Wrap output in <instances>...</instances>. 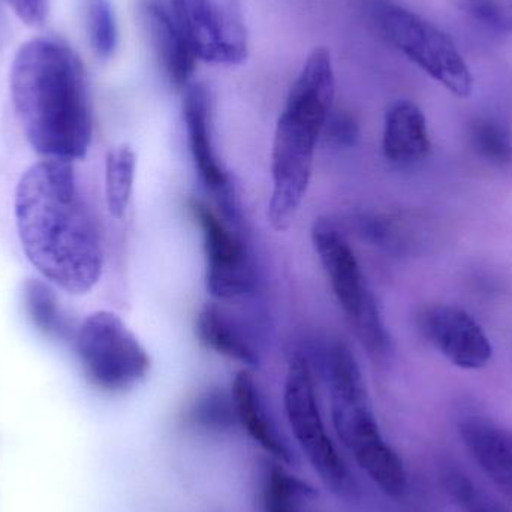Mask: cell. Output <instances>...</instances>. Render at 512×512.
I'll list each match as a JSON object with an SVG mask.
<instances>
[{"label": "cell", "instance_id": "1", "mask_svg": "<svg viewBox=\"0 0 512 512\" xmlns=\"http://www.w3.org/2000/svg\"><path fill=\"white\" fill-rule=\"evenodd\" d=\"M18 237L33 267L69 294H87L104 268L101 234L72 162L32 165L15 191Z\"/></svg>", "mask_w": 512, "mask_h": 512}, {"label": "cell", "instance_id": "2", "mask_svg": "<svg viewBox=\"0 0 512 512\" xmlns=\"http://www.w3.org/2000/svg\"><path fill=\"white\" fill-rule=\"evenodd\" d=\"M11 96L35 152L66 162L87 155L93 138L89 83L66 42L44 36L21 45L12 62Z\"/></svg>", "mask_w": 512, "mask_h": 512}, {"label": "cell", "instance_id": "3", "mask_svg": "<svg viewBox=\"0 0 512 512\" xmlns=\"http://www.w3.org/2000/svg\"><path fill=\"white\" fill-rule=\"evenodd\" d=\"M336 75L327 48H315L289 90L271 147L267 219L276 233L294 224L312 179L316 146L333 113Z\"/></svg>", "mask_w": 512, "mask_h": 512}, {"label": "cell", "instance_id": "4", "mask_svg": "<svg viewBox=\"0 0 512 512\" xmlns=\"http://www.w3.org/2000/svg\"><path fill=\"white\" fill-rule=\"evenodd\" d=\"M324 373L337 438L354 457L358 468L385 495L402 498L408 489L405 466L382 436L370 409L360 366L345 343L330 346L325 355Z\"/></svg>", "mask_w": 512, "mask_h": 512}, {"label": "cell", "instance_id": "5", "mask_svg": "<svg viewBox=\"0 0 512 512\" xmlns=\"http://www.w3.org/2000/svg\"><path fill=\"white\" fill-rule=\"evenodd\" d=\"M370 14L385 41L429 77L457 98L472 95L471 69L447 33L393 0H372Z\"/></svg>", "mask_w": 512, "mask_h": 512}, {"label": "cell", "instance_id": "6", "mask_svg": "<svg viewBox=\"0 0 512 512\" xmlns=\"http://www.w3.org/2000/svg\"><path fill=\"white\" fill-rule=\"evenodd\" d=\"M75 351L90 384L110 393L128 391L149 375L152 360L116 313L98 310L75 331Z\"/></svg>", "mask_w": 512, "mask_h": 512}, {"label": "cell", "instance_id": "7", "mask_svg": "<svg viewBox=\"0 0 512 512\" xmlns=\"http://www.w3.org/2000/svg\"><path fill=\"white\" fill-rule=\"evenodd\" d=\"M283 405L301 451L325 487L342 498H355L357 481L328 435L316 397L312 369L303 355L295 354L289 361Z\"/></svg>", "mask_w": 512, "mask_h": 512}, {"label": "cell", "instance_id": "8", "mask_svg": "<svg viewBox=\"0 0 512 512\" xmlns=\"http://www.w3.org/2000/svg\"><path fill=\"white\" fill-rule=\"evenodd\" d=\"M312 243L331 291L358 339L373 354H385L390 340L354 249L342 231L325 219L313 224Z\"/></svg>", "mask_w": 512, "mask_h": 512}, {"label": "cell", "instance_id": "9", "mask_svg": "<svg viewBox=\"0 0 512 512\" xmlns=\"http://www.w3.org/2000/svg\"><path fill=\"white\" fill-rule=\"evenodd\" d=\"M198 60L239 65L248 59L249 36L239 0H168Z\"/></svg>", "mask_w": 512, "mask_h": 512}, {"label": "cell", "instance_id": "10", "mask_svg": "<svg viewBox=\"0 0 512 512\" xmlns=\"http://www.w3.org/2000/svg\"><path fill=\"white\" fill-rule=\"evenodd\" d=\"M191 212L203 236L207 291L218 300H236L255 291L254 264L239 234L206 203L191 201Z\"/></svg>", "mask_w": 512, "mask_h": 512}, {"label": "cell", "instance_id": "11", "mask_svg": "<svg viewBox=\"0 0 512 512\" xmlns=\"http://www.w3.org/2000/svg\"><path fill=\"white\" fill-rule=\"evenodd\" d=\"M183 122L189 153L198 177L218 198L222 212L228 219L237 215L233 183L216 152L213 140L212 99L204 84L192 81L183 90Z\"/></svg>", "mask_w": 512, "mask_h": 512}, {"label": "cell", "instance_id": "12", "mask_svg": "<svg viewBox=\"0 0 512 512\" xmlns=\"http://www.w3.org/2000/svg\"><path fill=\"white\" fill-rule=\"evenodd\" d=\"M423 336L451 364L477 370L492 360L493 346L481 325L459 307L436 304L418 316Z\"/></svg>", "mask_w": 512, "mask_h": 512}, {"label": "cell", "instance_id": "13", "mask_svg": "<svg viewBox=\"0 0 512 512\" xmlns=\"http://www.w3.org/2000/svg\"><path fill=\"white\" fill-rule=\"evenodd\" d=\"M138 14L168 80L185 90L192 83L198 59L168 0H138Z\"/></svg>", "mask_w": 512, "mask_h": 512}, {"label": "cell", "instance_id": "14", "mask_svg": "<svg viewBox=\"0 0 512 512\" xmlns=\"http://www.w3.org/2000/svg\"><path fill=\"white\" fill-rule=\"evenodd\" d=\"M460 439L490 483L512 502V433L484 415L468 414L457 423Z\"/></svg>", "mask_w": 512, "mask_h": 512}, {"label": "cell", "instance_id": "15", "mask_svg": "<svg viewBox=\"0 0 512 512\" xmlns=\"http://www.w3.org/2000/svg\"><path fill=\"white\" fill-rule=\"evenodd\" d=\"M382 152L396 167H412L430 152V135L423 111L414 102L400 99L385 114Z\"/></svg>", "mask_w": 512, "mask_h": 512}, {"label": "cell", "instance_id": "16", "mask_svg": "<svg viewBox=\"0 0 512 512\" xmlns=\"http://www.w3.org/2000/svg\"><path fill=\"white\" fill-rule=\"evenodd\" d=\"M231 394H233L237 421L242 424L246 433L271 457L289 465L292 462L291 451L271 421L258 385L248 370L237 373Z\"/></svg>", "mask_w": 512, "mask_h": 512}, {"label": "cell", "instance_id": "17", "mask_svg": "<svg viewBox=\"0 0 512 512\" xmlns=\"http://www.w3.org/2000/svg\"><path fill=\"white\" fill-rule=\"evenodd\" d=\"M195 331L200 342L210 351L224 355L243 366L256 367L259 355L236 322L215 304H207L198 313Z\"/></svg>", "mask_w": 512, "mask_h": 512}, {"label": "cell", "instance_id": "18", "mask_svg": "<svg viewBox=\"0 0 512 512\" xmlns=\"http://www.w3.org/2000/svg\"><path fill=\"white\" fill-rule=\"evenodd\" d=\"M137 156L128 144L113 147L105 158V200L113 218L122 219L128 212L134 191Z\"/></svg>", "mask_w": 512, "mask_h": 512}, {"label": "cell", "instance_id": "19", "mask_svg": "<svg viewBox=\"0 0 512 512\" xmlns=\"http://www.w3.org/2000/svg\"><path fill=\"white\" fill-rule=\"evenodd\" d=\"M24 307L33 325L56 339H66L71 333L69 318L60 306L56 292L41 280H27L23 291Z\"/></svg>", "mask_w": 512, "mask_h": 512}, {"label": "cell", "instance_id": "20", "mask_svg": "<svg viewBox=\"0 0 512 512\" xmlns=\"http://www.w3.org/2000/svg\"><path fill=\"white\" fill-rule=\"evenodd\" d=\"M315 499V490L300 478L279 466L268 469L262 490L265 512H309Z\"/></svg>", "mask_w": 512, "mask_h": 512}, {"label": "cell", "instance_id": "21", "mask_svg": "<svg viewBox=\"0 0 512 512\" xmlns=\"http://www.w3.org/2000/svg\"><path fill=\"white\" fill-rule=\"evenodd\" d=\"M442 487L462 512H512L507 505L478 487L462 469L447 465L441 472Z\"/></svg>", "mask_w": 512, "mask_h": 512}, {"label": "cell", "instance_id": "22", "mask_svg": "<svg viewBox=\"0 0 512 512\" xmlns=\"http://www.w3.org/2000/svg\"><path fill=\"white\" fill-rule=\"evenodd\" d=\"M90 44L101 59L114 56L119 44L116 14L111 0H84Z\"/></svg>", "mask_w": 512, "mask_h": 512}, {"label": "cell", "instance_id": "23", "mask_svg": "<svg viewBox=\"0 0 512 512\" xmlns=\"http://www.w3.org/2000/svg\"><path fill=\"white\" fill-rule=\"evenodd\" d=\"M189 418L195 427L204 432L221 433L230 430L237 421L233 394L221 390L206 391L195 400Z\"/></svg>", "mask_w": 512, "mask_h": 512}, {"label": "cell", "instance_id": "24", "mask_svg": "<svg viewBox=\"0 0 512 512\" xmlns=\"http://www.w3.org/2000/svg\"><path fill=\"white\" fill-rule=\"evenodd\" d=\"M471 143L475 152L496 165L512 162L511 132L493 119H477L471 126Z\"/></svg>", "mask_w": 512, "mask_h": 512}, {"label": "cell", "instance_id": "25", "mask_svg": "<svg viewBox=\"0 0 512 512\" xmlns=\"http://www.w3.org/2000/svg\"><path fill=\"white\" fill-rule=\"evenodd\" d=\"M463 11L487 29L498 33H511L504 11L496 0H460Z\"/></svg>", "mask_w": 512, "mask_h": 512}, {"label": "cell", "instance_id": "26", "mask_svg": "<svg viewBox=\"0 0 512 512\" xmlns=\"http://www.w3.org/2000/svg\"><path fill=\"white\" fill-rule=\"evenodd\" d=\"M324 134L328 135V140L334 146L346 149V147L354 146L355 141L358 140V125L349 114L331 113L327 125H325Z\"/></svg>", "mask_w": 512, "mask_h": 512}, {"label": "cell", "instance_id": "27", "mask_svg": "<svg viewBox=\"0 0 512 512\" xmlns=\"http://www.w3.org/2000/svg\"><path fill=\"white\" fill-rule=\"evenodd\" d=\"M5 2L27 26L39 27L47 20L50 0H5Z\"/></svg>", "mask_w": 512, "mask_h": 512}, {"label": "cell", "instance_id": "28", "mask_svg": "<svg viewBox=\"0 0 512 512\" xmlns=\"http://www.w3.org/2000/svg\"><path fill=\"white\" fill-rule=\"evenodd\" d=\"M498 5L501 6L502 11H504L505 18H507L508 26H510V30L512 33V0H496Z\"/></svg>", "mask_w": 512, "mask_h": 512}]
</instances>
